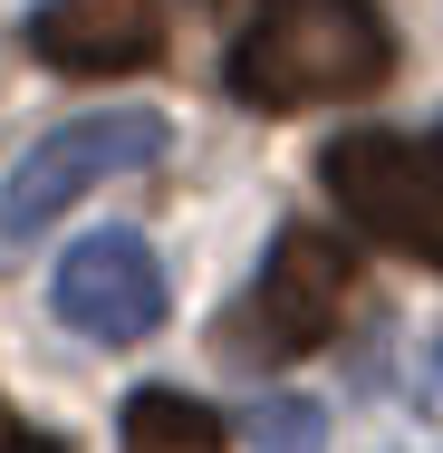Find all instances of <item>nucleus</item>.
<instances>
[{
  "label": "nucleus",
  "instance_id": "obj_10",
  "mask_svg": "<svg viewBox=\"0 0 443 453\" xmlns=\"http://www.w3.org/2000/svg\"><path fill=\"white\" fill-rule=\"evenodd\" d=\"M434 366H443V348H434Z\"/></svg>",
  "mask_w": 443,
  "mask_h": 453
},
{
  "label": "nucleus",
  "instance_id": "obj_6",
  "mask_svg": "<svg viewBox=\"0 0 443 453\" xmlns=\"http://www.w3.org/2000/svg\"><path fill=\"white\" fill-rule=\"evenodd\" d=\"M29 58L58 78H135L164 58V10L155 0H39Z\"/></svg>",
  "mask_w": 443,
  "mask_h": 453
},
{
  "label": "nucleus",
  "instance_id": "obj_5",
  "mask_svg": "<svg viewBox=\"0 0 443 453\" xmlns=\"http://www.w3.org/2000/svg\"><path fill=\"white\" fill-rule=\"evenodd\" d=\"M49 299H58V319L96 338V348H135V338H155L164 328V271H155V251L135 242V232H88L58 280H49Z\"/></svg>",
  "mask_w": 443,
  "mask_h": 453
},
{
  "label": "nucleus",
  "instance_id": "obj_4",
  "mask_svg": "<svg viewBox=\"0 0 443 453\" xmlns=\"http://www.w3.org/2000/svg\"><path fill=\"white\" fill-rule=\"evenodd\" d=\"M155 155H164V116H145V106H96V116L39 135V145L10 165V183H0V232H39V222H58L78 193H96V183H116V174H145Z\"/></svg>",
  "mask_w": 443,
  "mask_h": 453
},
{
  "label": "nucleus",
  "instance_id": "obj_3",
  "mask_svg": "<svg viewBox=\"0 0 443 453\" xmlns=\"http://www.w3.org/2000/svg\"><path fill=\"white\" fill-rule=\"evenodd\" d=\"M318 183L338 193V212L366 242L415 251L443 271V135H376V126L338 135L318 155Z\"/></svg>",
  "mask_w": 443,
  "mask_h": 453
},
{
  "label": "nucleus",
  "instance_id": "obj_1",
  "mask_svg": "<svg viewBox=\"0 0 443 453\" xmlns=\"http://www.w3.org/2000/svg\"><path fill=\"white\" fill-rule=\"evenodd\" d=\"M386 78H395V39H386L376 0H270L222 58V88L261 116L376 96Z\"/></svg>",
  "mask_w": 443,
  "mask_h": 453
},
{
  "label": "nucleus",
  "instance_id": "obj_9",
  "mask_svg": "<svg viewBox=\"0 0 443 453\" xmlns=\"http://www.w3.org/2000/svg\"><path fill=\"white\" fill-rule=\"evenodd\" d=\"M0 453H68V444H58V434H29V425L0 405Z\"/></svg>",
  "mask_w": 443,
  "mask_h": 453
},
{
  "label": "nucleus",
  "instance_id": "obj_8",
  "mask_svg": "<svg viewBox=\"0 0 443 453\" xmlns=\"http://www.w3.org/2000/svg\"><path fill=\"white\" fill-rule=\"evenodd\" d=\"M241 434H251V453H318V405H299V395H261V405L241 415Z\"/></svg>",
  "mask_w": 443,
  "mask_h": 453
},
{
  "label": "nucleus",
  "instance_id": "obj_7",
  "mask_svg": "<svg viewBox=\"0 0 443 453\" xmlns=\"http://www.w3.org/2000/svg\"><path fill=\"white\" fill-rule=\"evenodd\" d=\"M126 453H232V434L183 386H135L126 395Z\"/></svg>",
  "mask_w": 443,
  "mask_h": 453
},
{
  "label": "nucleus",
  "instance_id": "obj_2",
  "mask_svg": "<svg viewBox=\"0 0 443 453\" xmlns=\"http://www.w3.org/2000/svg\"><path fill=\"white\" fill-rule=\"evenodd\" d=\"M356 299V251L338 232H309V222H289L279 242H270L261 280L232 299V319H222V357L232 366H289L309 357L318 338H338V319H348Z\"/></svg>",
  "mask_w": 443,
  "mask_h": 453
}]
</instances>
